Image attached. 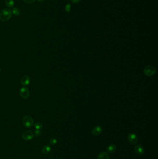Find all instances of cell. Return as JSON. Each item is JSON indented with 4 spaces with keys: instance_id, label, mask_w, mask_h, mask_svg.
Instances as JSON below:
<instances>
[{
    "instance_id": "6da1fadb",
    "label": "cell",
    "mask_w": 158,
    "mask_h": 159,
    "mask_svg": "<svg viewBox=\"0 0 158 159\" xmlns=\"http://www.w3.org/2000/svg\"><path fill=\"white\" fill-rule=\"evenodd\" d=\"M12 16V11L9 8H4L0 12V20L3 22H6L7 21H8Z\"/></svg>"
},
{
    "instance_id": "7a4b0ae2",
    "label": "cell",
    "mask_w": 158,
    "mask_h": 159,
    "mask_svg": "<svg viewBox=\"0 0 158 159\" xmlns=\"http://www.w3.org/2000/svg\"><path fill=\"white\" fill-rule=\"evenodd\" d=\"M22 123L25 127L31 128L34 125V121L31 116L26 115L22 119Z\"/></svg>"
},
{
    "instance_id": "3957f363",
    "label": "cell",
    "mask_w": 158,
    "mask_h": 159,
    "mask_svg": "<svg viewBox=\"0 0 158 159\" xmlns=\"http://www.w3.org/2000/svg\"><path fill=\"white\" fill-rule=\"evenodd\" d=\"M156 69L151 65L146 66L144 70L145 75L148 76H152L154 75L156 73Z\"/></svg>"
},
{
    "instance_id": "277c9868",
    "label": "cell",
    "mask_w": 158,
    "mask_h": 159,
    "mask_svg": "<svg viewBox=\"0 0 158 159\" xmlns=\"http://www.w3.org/2000/svg\"><path fill=\"white\" fill-rule=\"evenodd\" d=\"M34 136V134L33 132L30 130H27L25 131V132L23 133L22 134V138L24 140L26 141L31 140Z\"/></svg>"
},
{
    "instance_id": "5b68a950",
    "label": "cell",
    "mask_w": 158,
    "mask_h": 159,
    "mask_svg": "<svg viewBox=\"0 0 158 159\" xmlns=\"http://www.w3.org/2000/svg\"><path fill=\"white\" fill-rule=\"evenodd\" d=\"M20 94L21 97L24 99H27L30 96V91L28 88L26 87H23L20 89Z\"/></svg>"
},
{
    "instance_id": "8992f818",
    "label": "cell",
    "mask_w": 158,
    "mask_h": 159,
    "mask_svg": "<svg viewBox=\"0 0 158 159\" xmlns=\"http://www.w3.org/2000/svg\"><path fill=\"white\" fill-rule=\"evenodd\" d=\"M127 138L129 142H130L132 144L135 145L137 143L138 139L137 136L134 133H130L128 135Z\"/></svg>"
},
{
    "instance_id": "52a82bcc",
    "label": "cell",
    "mask_w": 158,
    "mask_h": 159,
    "mask_svg": "<svg viewBox=\"0 0 158 159\" xmlns=\"http://www.w3.org/2000/svg\"><path fill=\"white\" fill-rule=\"evenodd\" d=\"M102 128L99 126H97L92 129V134L94 136H98L102 133Z\"/></svg>"
},
{
    "instance_id": "ba28073f",
    "label": "cell",
    "mask_w": 158,
    "mask_h": 159,
    "mask_svg": "<svg viewBox=\"0 0 158 159\" xmlns=\"http://www.w3.org/2000/svg\"><path fill=\"white\" fill-rule=\"evenodd\" d=\"M21 84L24 86H27L30 82V79L28 75H24L21 78Z\"/></svg>"
},
{
    "instance_id": "9c48e42d",
    "label": "cell",
    "mask_w": 158,
    "mask_h": 159,
    "mask_svg": "<svg viewBox=\"0 0 158 159\" xmlns=\"http://www.w3.org/2000/svg\"><path fill=\"white\" fill-rule=\"evenodd\" d=\"M135 153L138 155H142L144 153V149L142 146L139 145H136L135 147Z\"/></svg>"
},
{
    "instance_id": "30bf717a",
    "label": "cell",
    "mask_w": 158,
    "mask_h": 159,
    "mask_svg": "<svg viewBox=\"0 0 158 159\" xmlns=\"http://www.w3.org/2000/svg\"><path fill=\"white\" fill-rule=\"evenodd\" d=\"M110 157L108 155L106 152H102L98 156V159H109Z\"/></svg>"
},
{
    "instance_id": "8fae6325",
    "label": "cell",
    "mask_w": 158,
    "mask_h": 159,
    "mask_svg": "<svg viewBox=\"0 0 158 159\" xmlns=\"http://www.w3.org/2000/svg\"><path fill=\"white\" fill-rule=\"evenodd\" d=\"M51 150V148L50 146L46 145L42 147L41 150L42 153L44 155H47L50 153Z\"/></svg>"
},
{
    "instance_id": "7c38bea8",
    "label": "cell",
    "mask_w": 158,
    "mask_h": 159,
    "mask_svg": "<svg viewBox=\"0 0 158 159\" xmlns=\"http://www.w3.org/2000/svg\"><path fill=\"white\" fill-rule=\"evenodd\" d=\"M117 150V147L114 144L110 145L107 149V151L108 153H113Z\"/></svg>"
},
{
    "instance_id": "4fadbf2b",
    "label": "cell",
    "mask_w": 158,
    "mask_h": 159,
    "mask_svg": "<svg viewBox=\"0 0 158 159\" xmlns=\"http://www.w3.org/2000/svg\"><path fill=\"white\" fill-rule=\"evenodd\" d=\"M5 3L9 8H13L15 4L14 0H5Z\"/></svg>"
},
{
    "instance_id": "5bb4252c",
    "label": "cell",
    "mask_w": 158,
    "mask_h": 159,
    "mask_svg": "<svg viewBox=\"0 0 158 159\" xmlns=\"http://www.w3.org/2000/svg\"><path fill=\"white\" fill-rule=\"evenodd\" d=\"M34 127L36 129L40 130L43 128V124L40 122H37L34 124Z\"/></svg>"
},
{
    "instance_id": "9a60e30c",
    "label": "cell",
    "mask_w": 158,
    "mask_h": 159,
    "mask_svg": "<svg viewBox=\"0 0 158 159\" xmlns=\"http://www.w3.org/2000/svg\"><path fill=\"white\" fill-rule=\"evenodd\" d=\"M12 14H14L16 16H18L20 14V10L17 8H13L12 11Z\"/></svg>"
},
{
    "instance_id": "2e32d148",
    "label": "cell",
    "mask_w": 158,
    "mask_h": 159,
    "mask_svg": "<svg viewBox=\"0 0 158 159\" xmlns=\"http://www.w3.org/2000/svg\"><path fill=\"white\" fill-rule=\"evenodd\" d=\"M57 142V140L56 139L52 138L49 140V144L51 145H54L56 144Z\"/></svg>"
},
{
    "instance_id": "e0dca14e",
    "label": "cell",
    "mask_w": 158,
    "mask_h": 159,
    "mask_svg": "<svg viewBox=\"0 0 158 159\" xmlns=\"http://www.w3.org/2000/svg\"><path fill=\"white\" fill-rule=\"evenodd\" d=\"M65 10L66 12H70L71 10V4L68 3L65 7Z\"/></svg>"
},
{
    "instance_id": "ac0fdd59",
    "label": "cell",
    "mask_w": 158,
    "mask_h": 159,
    "mask_svg": "<svg viewBox=\"0 0 158 159\" xmlns=\"http://www.w3.org/2000/svg\"><path fill=\"white\" fill-rule=\"evenodd\" d=\"M34 134L36 137L40 136L41 134V131L40 130L36 129L34 131Z\"/></svg>"
},
{
    "instance_id": "d6986e66",
    "label": "cell",
    "mask_w": 158,
    "mask_h": 159,
    "mask_svg": "<svg viewBox=\"0 0 158 159\" xmlns=\"http://www.w3.org/2000/svg\"><path fill=\"white\" fill-rule=\"evenodd\" d=\"M25 2L27 3H32L35 1L36 0H23Z\"/></svg>"
},
{
    "instance_id": "ffe728a7",
    "label": "cell",
    "mask_w": 158,
    "mask_h": 159,
    "mask_svg": "<svg viewBox=\"0 0 158 159\" xmlns=\"http://www.w3.org/2000/svg\"><path fill=\"white\" fill-rule=\"evenodd\" d=\"M71 2L73 3H77L81 1V0H71Z\"/></svg>"
},
{
    "instance_id": "44dd1931",
    "label": "cell",
    "mask_w": 158,
    "mask_h": 159,
    "mask_svg": "<svg viewBox=\"0 0 158 159\" xmlns=\"http://www.w3.org/2000/svg\"><path fill=\"white\" fill-rule=\"evenodd\" d=\"M37 1L39 2H44L45 0H37Z\"/></svg>"
},
{
    "instance_id": "7402d4cb",
    "label": "cell",
    "mask_w": 158,
    "mask_h": 159,
    "mask_svg": "<svg viewBox=\"0 0 158 159\" xmlns=\"http://www.w3.org/2000/svg\"><path fill=\"white\" fill-rule=\"evenodd\" d=\"M1 69H0V73H1Z\"/></svg>"
}]
</instances>
